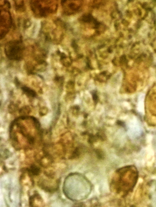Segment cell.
<instances>
[{
	"label": "cell",
	"mask_w": 156,
	"mask_h": 207,
	"mask_svg": "<svg viewBox=\"0 0 156 207\" xmlns=\"http://www.w3.org/2000/svg\"><path fill=\"white\" fill-rule=\"evenodd\" d=\"M32 9L34 13L41 16H47L56 11L57 4L49 1H32Z\"/></svg>",
	"instance_id": "1"
},
{
	"label": "cell",
	"mask_w": 156,
	"mask_h": 207,
	"mask_svg": "<svg viewBox=\"0 0 156 207\" xmlns=\"http://www.w3.org/2000/svg\"><path fill=\"white\" fill-rule=\"evenodd\" d=\"M3 9L2 12L1 11V38H3L7 33L9 28L10 27L11 19L9 11Z\"/></svg>",
	"instance_id": "3"
},
{
	"label": "cell",
	"mask_w": 156,
	"mask_h": 207,
	"mask_svg": "<svg viewBox=\"0 0 156 207\" xmlns=\"http://www.w3.org/2000/svg\"><path fill=\"white\" fill-rule=\"evenodd\" d=\"M96 152L97 158L100 159H102L104 157L103 152L101 150H96Z\"/></svg>",
	"instance_id": "6"
},
{
	"label": "cell",
	"mask_w": 156,
	"mask_h": 207,
	"mask_svg": "<svg viewBox=\"0 0 156 207\" xmlns=\"http://www.w3.org/2000/svg\"><path fill=\"white\" fill-rule=\"evenodd\" d=\"M21 89L28 96L34 97L36 95V92L30 88L26 87H23Z\"/></svg>",
	"instance_id": "4"
},
{
	"label": "cell",
	"mask_w": 156,
	"mask_h": 207,
	"mask_svg": "<svg viewBox=\"0 0 156 207\" xmlns=\"http://www.w3.org/2000/svg\"><path fill=\"white\" fill-rule=\"evenodd\" d=\"M148 10L149 11H150L151 10V8H149L148 9Z\"/></svg>",
	"instance_id": "12"
},
{
	"label": "cell",
	"mask_w": 156,
	"mask_h": 207,
	"mask_svg": "<svg viewBox=\"0 0 156 207\" xmlns=\"http://www.w3.org/2000/svg\"><path fill=\"white\" fill-rule=\"evenodd\" d=\"M117 123L118 125H119L123 126H124V124L122 121H118L117 122Z\"/></svg>",
	"instance_id": "10"
},
{
	"label": "cell",
	"mask_w": 156,
	"mask_h": 207,
	"mask_svg": "<svg viewBox=\"0 0 156 207\" xmlns=\"http://www.w3.org/2000/svg\"><path fill=\"white\" fill-rule=\"evenodd\" d=\"M80 153L79 149L78 148H77L73 153L71 156V158H74L78 157L80 155Z\"/></svg>",
	"instance_id": "7"
},
{
	"label": "cell",
	"mask_w": 156,
	"mask_h": 207,
	"mask_svg": "<svg viewBox=\"0 0 156 207\" xmlns=\"http://www.w3.org/2000/svg\"><path fill=\"white\" fill-rule=\"evenodd\" d=\"M93 100L96 101L97 100L98 97L96 94H94L93 96Z\"/></svg>",
	"instance_id": "11"
},
{
	"label": "cell",
	"mask_w": 156,
	"mask_h": 207,
	"mask_svg": "<svg viewBox=\"0 0 156 207\" xmlns=\"http://www.w3.org/2000/svg\"><path fill=\"white\" fill-rule=\"evenodd\" d=\"M24 47L21 41H10L5 46V52L7 57L11 60H19L21 59Z\"/></svg>",
	"instance_id": "2"
},
{
	"label": "cell",
	"mask_w": 156,
	"mask_h": 207,
	"mask_svg": "<svg viewBox=\"0 0 156 207\" xmlns=\"http://www.w3.org/2000/svg\"><path fill=\"white\" fill-rule=\"evenodd\" d=\"M96 138L94 135L91 134L89 136V138L88 141L90 143H92L96 141Z\"/></svg>",
	"instance_id": "8"
},
{
	"label": "cell",
	"mask_w": 156,
	"mask_h": 207,
	"mask_svg": "<svg viewBox=\"0 0 156 207\" xmlns=\"http://www.w3.org/2000/svg\"><path fill=\"white\" fill-rule=\"evenodd\" d=\"M23 3V2H21L20 3H16V7H17V9H20L22 8H23L24 5V3Z\"/></svg>",
	"instance_id": "9"
},
{
	"label": "cell",
	"mask_w": 156,
	"mask_h": 207,
	"mask_svg": "<svg viewBox=\"0 0 156 207\" xmlns=\"http://www.w3.org/2000/svg\"><path fill=\"white\" fill-rule=\"evenodd\" d=\"M30 170L31 173L34 176L38 175L41 171L40 168L35 165H31Z\"/></svg>",
	"instance_id": "5"
}]
</instances>
